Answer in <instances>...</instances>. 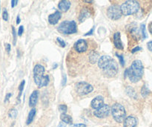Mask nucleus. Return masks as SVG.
<instances>
[{
	"mask_svg": "<svg viewBox=\"0 0 152 127\" xmlns=\"http://www.w3.org/2000/svg\"><path fill=\"white\" fill-rule=\"evenodd\" d=\"M143 71L144 67L142 61L136 59L132 62L130 68L125 71L124 77H128L132 83H137L142 79Z\"/></svg>",
	"mask_w": 152,
	"mask_h": 127,
	"instance_id": "obj_1",
	"label": "nucleus"
},
{
	"mask_svg": "<svg viewBox=\"0 0 152 127\" xmlns=\"http://www.w3.org/2000/svg\"><path fill=\"white\" fill-rule=\"evenodd\" d=\"M45 68L42 65H36L34 68V80L38 87H44L48 85L50 78L48 75H44Z\"/></svg>",
	"mask_w": 152,
	"mask_h": 127,
	"instance_id": "obj_2",
	"label": "nucleus"
},
{
	"mask_svg": "<svg viewBox=\"0 0 152 127\" xmlns=\"http://www.w3.org/2000/svg\"><path fill=\"white\" fill-rule=\"evenodd\" d=\"M120 9L123 15L129 16L137 13L140 9V4L137 1L134 0H128L121 4Z\"/></svg>",
	"mask_w": 152,
	"mask_h": 127,
	"instance_id": "obj_3",
	"label": "nucleus"
},
{
	"mask_svg": "<svg viewBox=\"0 0 152 127\" xmlns=\"http://www.w3.org/2000/svg\"><path fill=\"white\" fill-rule=\"evenodd\" d=\"M57 31L62 34H72L77 32V25L75 21H64L57 28Z\"/></svg>",
	"mask_w": 152,
	"mask_h": 127,
	"instance_id": "obj_4",
	"label": "nucleus"
},
{
	"mask_svg": "<svg viewBox=\"0 0 152 127\" xmlns=\"http://www.w3.org/2000/svg\"><path fill=\"white\" fill-rule=\"evenodd\" d=\"M111 114L117 123L124 122L126 118V112L124 106L120 104H114L111 107Z\"/></svg>",
	"mask_w": 152,
	"mask_h": 127,
	"instance_id": "obj_5",
	"label": "nucleus"
},
{
	"mask_svg": "<svg viewBox=\"0 0 152 127\" xmlns=\"http://www.w3.org/2000/svg\"><path fill=\"white\" fill-rule=\"evenodd\" d=\"M75 90L79 95H86L93 92L94 87L86 82H79L75 84Z\"/></svg>",
	"mask_w": 152,
	"mask_h": 127,
	"instance_id": "obj_6",
	"label": "nucleus"
},
{
	"mask_svg": "<svg viewBox=\"0 0 152 127\" xmlns=\"http://www.w3.org/2000/svg\"><path fill=\"white\" fill-rule=\"evenodd\" d=\"M107 15H108V18L112 19V20L120 19L123 15L121 9H120V6L116 5V4L111 5L107 10Z\"/></svg>",
	"mask_w": 152,
	"mask_h": 127,
	"instance_id": "obj_7",
	"label": "nucleus"
},
{
	"mask_svg": "<svg viewBox=\"0 0 152 127\" xmlns=\"http://www.w3.org/2000/svg\"><path fill=\"white\" fill-rule=\"evenodd\" d=\"M105 75L108 77H114L118 73V64L114 59L103 69Z\"/></svg>",
	"mask_w": 152,
	"mask_h": 127,
	"instance_id": "obj_8",
	"label": "nucleus"
},
{
	"mask_svg": "<svg viewBox=\"0 0 152 127\" xmlns=\"http://www.w3.org/2000/svg\"><path fill=\"white\" fill-rule=\"evenodd\" d=\"M111 112V108L110 107V106L104 104L102 107L95 110L94 112V115L98 118H105V117H108Z\"/></svg>",
	"mask_w": 152,
	"mask_h": 127,
	"instance_id": "obj_9",
	"label": "nucleus"
},
{
	"mask_svg": "<svg viewBox=\"0 0 152 127\" xmlns=\"http://www.w3.org/2000/svg\"><path fill=\"white\" fill-rule=\"evenodd\" d=\"M74 48L78 53H84L88 50V43L85 40H79L74 43Z\"/></svg>",
	"mask_w": 152,
	"mask_h": 127,
	"instance_id": "obj_10",
	"label": "nucleus"
},
{
	"mask_svg": "<svg viewBox=\"0 0 152 127\" xmlns=\"http://www.w3.org/2000/svg\"><path fill=\"white\" fill-rule=\"evenodd\" d=\"M112 59V58L108 56V55H103V56L100 57L99 60H98V66H99V68L103 70L111 62Z\"/></svg>",
	"mask_w": 152,
	"mask_h": 127,
	"instance_id": "obj_11",
	"label": "nucleus"
},
{
	"mask_svg": "<svg viewBox=\"0 0 152 127\" xmlns=\"http://www.w3.org/2000/svg\"><path fill=\"white\" fill-rule=\"evenodd\" d=\"M104 105V98H102V96L99 95V96H96V98H94L92 100L91 103V106L93 109H97L100 108L102 106Z\"/></svg>",
	"mask_w": 152,
	"mask_h": 127,
	"instance_id": "obj_12",
	"label": "nucleus"
},
{
	"mask_svg": "<svg viewBox=\"0 0 152 127\" xmlns=\"http://www.w3.org/2000/svg\"><path fill=\"white\" fill-rule=\"evenodd\" d=\"M62 17V14H61L59 10H56L55 13H53V14L49 15L48 16V22L50 25H56L59 22V19Z\"/></svg>",
	"mask_w": 152,
	"mask_h": 127,
	"instance_id": "obj_13",
	"label": "nucleus"
},
{
	"mask_svg": "<svg viewBox=\"0 0 152 127\" xmlns=\"http://www.w3.org/2000/svg\"><path fill=\"white\" fill-rule=\"evenodd\" d=\"M137 125V120L134 116L126 117L123 122V127H136Z\"/></svg>",
	"mask_w": 152,
	"mask_h": 127,
	"instance_id": "obj_14",
	"label": "nucleus"
},
{
	"mask_svg": "<svg viewBox=\"0 0 152 127\" xmlns=\"http://www.w3.org/2000/svg\"><path fill=\"white\" fill-rule=\"evenodd\" d=\"M114 44L116 48L119 50H123L124 46L121 41V36L120 32H117L114 34Z\"/></svg>",
	"mask_w": 152,
	"mask_h": 127,
	"instance_id": "obj_15",
	"label": "nucleus"
},
{
	"mask_svg": "<svg viewBox=\"0 0 152 127\" xmlns=\"http://www.w3.org/2000/svg\"><path fill=\"white\" fill-rule=\"evenodd\" d=\"M39 92L37 90L34 91L32 92L29 98V106L34 107L37 105L39 98Z\"/></svg>",
	"mask_w": 152,
	"mask_h": 127,
	"instance_id": "obj_16",
	"label": "nucleus"
},
{
	"mask_svg": "<svg viewBox=\"0 0 152 127\" xmlns=\"http://www.w3.org/2000/svg\"><path fill=\"white\" fill-rule=\"evenodd\" d=\"M90 10L88 8H86V7H84V8L80 11V16H79V21H80V22H83L86 19H87L88 18L90 17Z\"/></svg>",
	"mask_w": 152,
	"mask_h": 127,
	"instance_id": "obj_17",
	"label": "nucleus"
},
{
	"mask_svg": "<svg viewBox=\"0 0 152 127\" xmlns=\"http://www.w3.org/2000/svg\"><path fill=\"white\" fill-rule=\"evenodd\" d=\"M71 2L69 1H68V0H62L58 4V7L62 11L66 12L71 7Z\"/></svg>",
	"mask_w": 152,
	"mask_h": 127,
	"instance_id": "obj_18",
	"label": "nucleus"
},
{
	"mask_svg": "<svg viewBox=\"0 0 152 127\" xmlns=\"http://www.w3.org/2000/svg\"><path fill=\"white\" fill-rule=\"evenodd\" d=\"M88 59L91 64L96 63V62H98L99 59V54L98 52L95 51H91L88 54Z\"/></svg>",
	"mask_w": 152,
	"mask_h": 127,
	"instance_id": "obj_19",
	"label": "nucleus"
},
{
	"mask_svg": "<svg viewBox=\"0 0 152 127\" xmlns=\"http://www.w3.org/2000/svg\"><path fill=\"white\" fill-rule=\"evenodd\" d=\"M60 119L64 123H67V124H72L73 123L72 117H71L70 115H68L65 114V113L61 115Z\"/></svg>",
	"mask_w": 152,
	"mask_h": 127,
	"instance_id": "obj_20",
	"label": "nucleus"
},
{
	"mask_svg": "<svg viewBox=\"0 0 152 127\" xmlns=\"http://www.w3.org/2000/svg\"><path fill=\"white\" fill-rule=\"evenodd\" d=\"M36 112H37V110H36V109L34 108L32 109L29 112V114H28V119H27V122H26L27 125H29L32 123V121L34 119V117H35L36 115Z\"/></svg>",
	"mask_w": 152,
	"mask_h": 127,
	"instance_id": "obj_21",
	"label": "nucleus"
},
{
	"mask_svg": "<svg viewBox=\"0 0 152 127\" xmlns=\"http://www.w3.org/2000/svg\"><path fill=\"white\" fill-rule=\"evenodd\" d=\"M126 93H127L128 95H129V97H131V98H137V95L134 89L132 87H131V86H128V87L126 88Z\"/></svg>",
	"mask_w": 152,
	"mask_h": 127,
	"instance_id": "obj_22",
	"label": "nucleus"
},
{
	"mask_svg": "<svg viewBox=\"0 0 152 127\" xmlns=\"http://www.w3.org/2000/svg\"><path fill=\"white\" fill-rule=\"evenodd\" d=\"M149 93L150 91L149 89H148V88L145 85H144V86H142V89H141V95H142V96L143 97V98H146V97L149 95Z\"/></svg>",
	"mask_w": 152,
	"mask_h": 127,
	"instance_id": "obj_23",
	"label": "nucleus"
},
{
	"mask_svg": "<svg viewBox=\"0 0 152 127\" xmlns=\"http://www.w3.org/2000/svg\"><path fill=\"white\" fill-rule=\"evenodd\" d=\"M25 84V80H22V81L21 82L20 85H19V96H18V98H17L18 101H19V103L20 102V98H21V96H22V92H23Z\"/></svg>",
	"mask_w": 152,
	"mask_h": 127,
	"instance_id": "obj_24",
	"label": "nucleus"
},
{
	"mask_svg": "<svg viewBox=\"0 0 152 127\" xmlns=\"http://www.w3.org/2000/svg\"><path fill=\"white\" fill-rule=\"evenodd\" d=\"M17 115H18V112L17 110L15 109H10L8 113L9 117H11V118H16Z\"/></svg>",
	"mask_w": 152,
	"mask_h": 127,
	"instance_id": "obj_25",
	"label": "nucleus"
},
{
	"mask_svg": "<svg viewBox=\"0 0 152 127\" xmlns=\"http://www.w3.org/2000/svg\"><path fill=\"white\" fill-rule=\"evenodd\" d=\"M141 31H142V37L143 39L147 38V33H146V28H145V24H142L141 25Z\"/></svg>",
	"mask_w": 152,
	"mask_h": 127,
	"instance_id": "obj_26",
	"label": "nucleus"
},
{
	"mask_svg": "<svg viewBox=\"0 0 152 127\" xmlns=\"http://www.w3.org/2000/svg\"><path fill=\"white\" fill-rule=\"evenodd\" d=\"M59 112L64 114V113H66L67 110H68V107L66 105H64V104H61L59 106Z\"/></svg>",
	"mask_w": 152,
	"mask_h": 127,
	"instance_id": "obj_27",
	"label": "nucleus"
},
{
	"mask_svg": "<svg viewBox=\"0 0 152 127\" xmlns=\"http://www.w3.org/2000/svg\"><path fill=\"white\" fill-rule=\"evenodd\" d=\"M12 34H13V45H16V30H15L14 27L12 26Z\"/></svg>",
	"mask_w": 152,
	"mask_h": 127,
	"instance_id": "obj_28",
	"label": "nucleus"
},
{
	"mask_svg": "<svg viewBox=\"0 0 152 127\" xmlns=\"http://www.w3.org/2000/svg\"><path fill=\"white\" fill-rule=\"evenodd\" d=\"M2 19L4 21H8L9 19V15L7 13V10L6 9H4L2 12Z\"/></svg>",
	"mask_w": 152,
	"mask_h": 127,
	"instance_id": "obj_29",
	"label": "nucleus"
},
{
	"mask_svg": "<svg viewBox=\"0 0 152 127\" xmlns=\"http://www.w3.org/2000/svg\"><path fill=\"white\" fill-rule=\"evenodd\" d=\"M116 56L119 58V60H120V64H121L122 66H124L125 65V61H124V57H123V55H120L119 54H116Z\"/></svg>",
	"mask_w": 152,
	"mask_h": 127,
	"instance_id": "obj_30",
	"label": "nucleus"
},
{
	"mask_svg": "<svg viewBox=\"0 0 152 127\" xmlns=\"http://www.w3.org/2000/svg\"><path fill=\"white\" fill-rule=\"evenodd\" d=\"M56 40H57L58 43H59V44L60 45L61 47H62V48H65V47L66 44H65V41H64V40H62V38H60V37H57V38H56Z\"/></svg>",
	"mask_w": 152,
	"mask_h": 127,
	"instance_id": "obj_31",
	"label": "nucleus"
},
{
	"mask_svg": "<svg viewBox=\"0 0 152 127\" xmlns=\"http://www.w3.org/2000/svg\"><path fill=\"white\" fill-rule=\"evenodd\" d=\"M24 32V27L23 25H21L20 27L19 28V30H18V35L19 36V37H21V36L22 35V34H23Z\"/></svg>",
	"mask_w": 152,
	"mask_h": 127,
	"instance_id": "obj_32",
	"label": "nucleus"
},
{
	"mask_svg": "<svg viewBox=\"0 0 152 127\" xmlns=\"http://www.w3.org/2000/svg\"><path fill=\"white\" fill-rule=\"evenodd\" d=\"M141 50H142V48H141L140 46H136V47L134 48L132 50V53L134 54V53H136V52L139 51H141Z\"/></svg>",
	"mask_w": 152,
	"mask_h": 127,
	"instance_id": "obj_33",
	"label": "nucleus"
},
{
	"mask_svg": "<svg viewBox=\"0 0 152 127\" xmlns=\"http://www.w3.org/2000/svg\"><path fill=\"white\" fill-rule=\"evenodd\" d=\"M70 127H86V125L84 123H77V124L71 125Z\"/></svg>",
	"mask_w": 152,
	"mask_h": 127,
	"instance_id": "obj_34",
	"label": "nucleus"
},
{
	"mask_svg": "<svg viewBox=\"0 0 152 127\" xmlns=\"http://www.w3.org/2000/svg\"><path fill=\"white\" fill-rule=\"evenodd\" d=\"M5 49L7 53H10V50H11V46H10V45L9 43H6L5 44Z\"/></svg>",
	"mask_w": 152,
	"mask_h": 127,
	"instance_id": "obj_35",
	"label": "nucleus"
},
{
	"mask_svg": "<svg viewBox=\"0 0 152 127\" xmlns=\"http://www.w3.org/2000/svg\"><path fill=\"white\" fill-rule=\"evenodd\" d=\"M66 80H67L66 75H65V74H63V77H62V86H65V84H66Z\"/></svg>",
	"mask_w": 152,
	"mask_h": 127,
	"instance_id": "obj_36",
	"label": "nucleus"
},
{
	"mask_svg": "<svg viewBox=\"0 0 152 127\" xmlns=\"http://www.w3.org/2000/svg\"><path fill=\"white\" fill-rule=\"evenodd\" d=\"M12 96V94L11 93H7V95H6L5 96V98H4V103H7V101H9V99L10 98V97Z\"/></svg>",
	"mask_w": 152,
	"mask_h": 127,
	"instance_id": "obj_37",
	"label": "nucleus"
},
{
	"mask_svg": "<svg viewBox=\"0 0 152 127\" xmlns=\"http://www.w3.org/2000/svg\"><path fill=\"white\" fill-rule=\"evenodd\" d=\"M147 47H148V50L152 52V41L148 42V43H147Z\"/></svg>",
	"mask_w": 152,
	"mask_h": 127,
	"instance_id": "obj_38",
	"label": "nucleus"
},
{
	"mask_svg": "<svg viewBox=\"0 0 152 127\" xmlns=\"http://www.w3.org/2000/svg\"><path fill=\"white\" fill-rule=\"evenodd\" d=\"M18 4L17 0H12L11 1V7H14L15 6H16V4Z\"/></svg>",
	"mask_w": 152,
	"mask_h": 127,
	"instance_id": "obj_39",
	"label": "nucleus"
},
{
	"mask_svg": "<svg viewBox=\"0 0 152 127\" xmlns=\"http://www.w3.org/2000/svg\"><path fill=\"white\" fill-rule=\"evenodd\" d=\"M94 30V27H93V28H91V31H89V32L86 33V34H85V36H88V35H91V34H93Z\"/></svg>",
	"mask_w": 152,
	"mask_h": 127,
	"instance_id": "obj_40",
	"label": "nucleus"
},
{
	"mask_svg": "<svg viewBox=\"0 0 152 127\" xmlns=\"http://www.w3.org/2000/svg\"><path fill=\"white\" fill-rule=\"evenodd\" d=\"M148 30H149L150 33L152 34V22H151V23L148 25Z\"/></svg>",
	"mask_w": 152,
	"mask_h": 127,
	"instance_id": "obj_41",
	"label": "nucleus"
},
{
	"mask_svg": "<svg viewBox=\"0 0 152 127\" xmlns=\"http://www.w3.org/2000/svg\"><path fill=\"white\" fill-rule=\"evenodd\" d=\"M20 22H21L20 16H19V15H18L17 17H16V24H19V23H20Z\"/></svg>",
	"mask_w": 152,
	"mask_h": 127,
	"instance_id": "obj_42",
	"label": "nucleus"
},
{
	"mask_svg": "<svg viewBox=\"0 0 152 127\" xmlns=\"http://www.w3.org/2000/svg\"><path fill=\"white\" fill-rule=\"evenodd\" d=\"M57 127H66V126H65V124L63 123V122H60V123H59V125H58Z\"/></svg>",
	"mask_w": 152,
	"mask_h": 127,
	"instance_id": "obj_43",
	"label": "nucleus"
},
{
	"mask_svg": "<svg viewBox=\"0 0 152 127\" xmlns=\"http://www.w3.org/2000/svg\"><path fill=\"white\" fill-rule=\"evenodd\" d=\"M84 2L90 3V4H91V3H93V1H84Z\"/></svg>",
	"mask_w": 152,
	"mask_h": 127,
	"instance_id": "obj_44",
	"label": "nucleus"
},
{
	"mask_svg": "<svg viewBox=\"0 0 152 127\" xmlns=\"http://www.w3.org/2000/svg\"><path fill=\"white\" fill-rule=\"evenodd\" d=\"M0 10H1V8H0Z\"/></svg>",
	"mask_w": 152,
	"mask_h": 127,
	"instance_id": "obj_45",
	"label": "nucleus"
}]
</instances>
